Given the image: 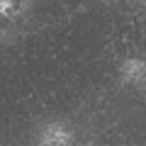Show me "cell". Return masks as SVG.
I'll return each instance as SVG.
<instances>
[{"label": "cell", "instance_id": "cell-1", "mask_svg": "<svg viewBox=\"0 0 146 146\" xmlns=\"http://www.w3.org/2000/svg\"><path fill=\"white\" fill-rule=\"evenodd\" d=\"M119 76L129 85H144L146 83V61H141V58H127L119 68Z\"/></svg>", "mask_w": 146, "mask_h": 146}, {"label": "cell", "instance_id": "cell-2", "mask_svg": "<svg viewBox=\"0 0 146 146\" xmlns=\"http://www.w3.org/2000/svg\"><path fill=\"white\" fill-rule=\"evenodd\" d=\"M42 146H68V134L58 124H51L42 136Z\"/></svg>", "mask_w": 146, "mask_h": 146}]
</instances>
